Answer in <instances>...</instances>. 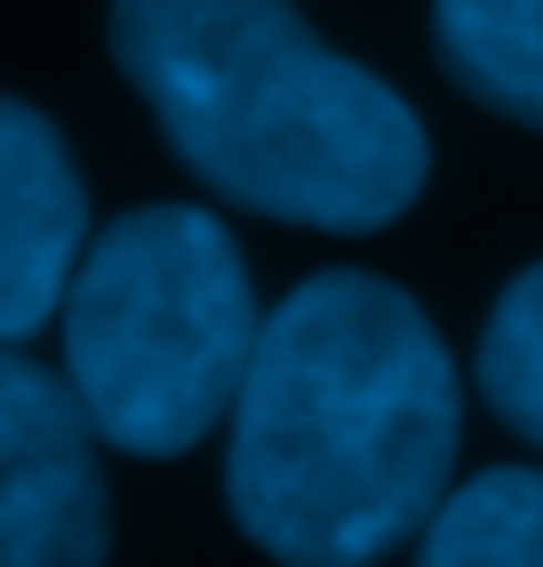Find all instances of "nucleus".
<instances>
[{"mask_svg": "<svg viewBox=\"0 0 543 567\" xmlns=\"http://www.w3.org/2000/svg\"><path fill=\"white\" fill-rule=\"evenodd\" d=\"M416 551L432 567H543V472L495 464L448 487L416 527Z\"/></svg>", "mask_w": 543, "mask_h": 567, "instance_id": "nucleus-7", "label": "nucleus"}, {"mask_svg": "<svg viewBox=\"0 0 543 567\" xmlns=\"http://www.w3.org/2000/svg\"><path fill=\"white\" fill-rule=\"evenodd\" d=\"M455 447L463 392L423 305L376 272H320L256 328L224 496L272 559L368 567L416 544Z\"/></svg>", "mask_w": 543, "mask_h": 567, "instance_id": "nucleus-1", "label": "nucleus"}, {"mask_svg": "<svg viewBox=\"0 0 543 567\" xmlns=\"http://www.w3.org/2000/svg\"><path fill=\"white\" fill-rule=\"evenodd\" d=\"M112 56L216 200L383 233L432 176L423 121L288 0H112Z\"/></svg>", "mask_w": 543, "mask_h": 567, "instance_id": "nucleus-2", "label": "nucleus"}, {"mask_svg": "<svg viewBox=\"0 0 543 567\" xmlns=\"http://www.w3.org/2000/svg\"><path fill=\"white\" fill-rule=\"evenodd\" d=\"M480 392H488L503 432L543 447V264H527L495 296L488 336H480Z\"/></svg>", "mask_w": 543, "mask_h": 567, "instance_id": "nucleus-8", "label": "nucleus"}, {"mask_svg": "<svg viewBox=\"0 0 543 567\" xmlns=\"http://www.w3.org/2000/svg\"><path fill=\"white\" fill-rule=\"evenodd\" d=\"M89 248V193L64 136L32 104L0 96V344L41 336Z\"/></svg>", "mask_w": 543, "mask_h": 567, "instance_id": "nucleus-5", "label": "nucleus"}, {"mask_svg": "<svg viewBox=\"0 0 543 567\" xmlns=\"http://www.w3.org/2000/svg\"><path fill=\"white\" fill-rule=\"evenodd\" d=\"M432 41L472 104L543 136V0H432Z\"/></svg>", "mask_w": 543, "mask_h": 567, "instance_id": "nucleus-6", "label": "nucleus"}, {"mask_svg": "<svg viewBox=\"0 0 543 567\" xmlns=\"http://www.w3.org/2000/svg\"><path fill=\"white\" fill-rule=\"evenodd\" d=\"M256 280L208 208H129L81 248L57 305L64 384L104 447L144 464L192 456L256 352Z\"/></svg>", "mask_w": 543, "mask_h": 567, "instance_id": "nucleus-3", "label": "nucleus"}, {"mask_svg": "<svg viewBox=\"0 0 543 567\" xmlns=\"http://www.w3.org/2000/svg\"><path fill=\"white\" fill-rule=\"evenodd\" d=\"M112 551V496L81 392L0 344V567H89Z\"/></svg>", "mask_w": 543, "mask_h": 567, "instance_id": "nucleus-4", "label": "nucleus"}]
</instances>
